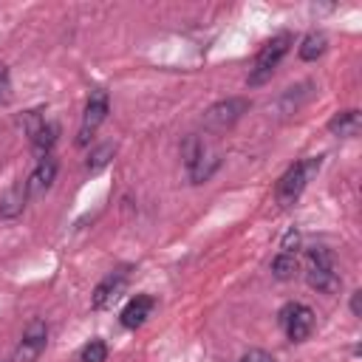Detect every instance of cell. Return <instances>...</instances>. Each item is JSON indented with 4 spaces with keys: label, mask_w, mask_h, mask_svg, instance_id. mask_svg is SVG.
Listing matches in <instances>:
<instances>
[{
    "label": "cell",
    "mask_w": 362,
    "mask_h": 362,
    "mask_svg": "<svg viewBox=\"0 0 362 362\" xmlns=\"http://www.w3.org/2000/svg\"><path fill=\"white\" fill-rule=\"evenodd\" d=\"M297 249H300V232H297V229H288V232L283 235V240H280V252L297 255Z\"/></svg>",
    "instance_id": "20"
},
{
    "label": "cell",
    "mask_w": 362,
    "mask_h": 362,
    "mask_svg": "<svg viewBox=\"0 0 362 362\" xmlns=\"http://www.w3.org/2000/svg\"><path fill=\"white\" fill-rule=\"evenodd\" d=\"M107 359V345L102 339H90L79 351V362H105Z\"/></svg>",
    "instance_id": "18"
},
{
    "label": "cell",
    "mask_w": 362,
    "mask_h": 362,
    "mask_svg": "<svg viewBox=\"0 0 362 362\" xmlns=\"http://www.w3.org/2000/svg\"><path fill=\"white\" fill-rule=\"evenodd\" d=\"M351 314L354 317H362V291L359 288L351 294Z\"/></svg>",
    "instance_id": "23"
},
{
    "label": "cell",
    "mask_w": 362,
    "mask_h": 362,
    "mask_svg": "<svg viewBox=\"0 0 362 362\" xmlns=\"http://www.w3.org/2000/svg\"><path fill=\"white\" fill-rule=\"evenodd\" d=\"M116 156V144L113 141H102V144H96L90 153H88V173H99V170H105L107 164H110V158Z\"/></svg>",
    "instance_id": "16"
},
{
    "label": "cell",
    "mask_w": 362,
    "mask_h": 362,
    "mask_svg": "<svg viewBox=\"0 0 362 362\" xmlns=\"http://www.w3.org/2000/svg\"><path fill=\"white\" fill-rule=\"evenodd\" d=\"M42 122H45V116H42V110H25L23 116H20V127H23V133L31 139L40 127H42Z\"/></svg>",
    "instance_id": "19"
},
{
    "label": "cell",
    "mask_w": 362,
    "mask_h": 362,
    "mask_svg": "<svg viewBox=\"0 0 362 362\" xmlns=\"http://www.w3.org/2000/svg\"><path fill=\"white\" fill-rule=\"evenodd\" d=\"M325 48H328V37H325L322 31H311V34L303 37L297 54H300L303 62H314V59H320V57L325 54Z\"/></svg>",
    "instance_id": "15"
},
{
    "label": "cell",
    "mask_w": 362,
    "mask_h": 362,
    "mask_svg": "<svg viewBox=\"0 0 362 362\" xmlns=\"http://www.w3.org/2000/svg\"><path fill=\"white\" fill-rule=\"evenodd\" d=\"M238 362H274V356L266 354V351H260V348H249L246 354L238 356Z\"/></svg>",
    "instance_id": "22"
},
{
    "label": "cell",
    "mask_w": 362,
    "mask_h": 362,
    "mask_svg": "<svg viewBox=\"0 0 362 362\" xmlns=\"http://www.w3.org/2000/svg\"><path fill=\"white\" fill-rule=\"evenodd\" d=\"M221 167V156L215 153V150H209V147H204L201 150V156L195 158V164L192 167H187V173H189V181L192 184H204V181H209L212 178V173Z\"/></svg>",
    "instance_id": "13"
},
{
    "label": "cell",
    "mask_w": 362,
    "mask_h": 362,
    "mask_svg": "<svg viewBox=\"0 0 362 362\" xmlns=\"http://www.w3.org/2000/svg\"><path fill=\"white\" fill-rule=\"evenodd\" d=\"M25 201H28V192H25V181H17L6 189V195L0 198V218L6 221H14L17 215H23L25 209Z\"/></svg>",
    "instance_id": "12"
},
{
    "label": "cell",
    "mask_w": 362,
    "mask_h": 362,
    "mask_svg": "<svg viewBox=\"0 0 362 362\" xmlns=\"http://www.w3.org/2000/svg\"><path fill=\"white\" fill-rule=\"evenodd\" d=\"M277 322L291 342H303L314 331V311L305 303H286L277 311Z\"/></svg>",
    "instance_id": "3"
},
{
    "label": "cell",
    "mask_w": 362,
    "mask_h": 362,
    "mask_svg": "<svg viewBox=\"0 0 362 362\" xmlns=\"http://www.w3.org/2000/svg\"><path fill=\"white\" fill-rule=\"evenodd\" d=\"M300 272V263H297V255H286V252H280L274 260H272V274H274V280H294V274Z\"/></svg>",
    "instance_id": "17"
},
{
    "label": "cell",
    "mask_w": 362,
    "mask_h": 362,
    "mask_svg": "<svg viewBox=\"0 0 362 362\" xmlns=\"http://www.w3.org/2000/svg\"><path fill=\"white\" fill-rule=\"evenodd\" d=\"M57 139H59V124H57V122H42V127H40L28 141H31L34 156H37V158H45V156H51Z\"/></svg>",
    "instance_id": "14"
},
{
    "label": "cell",
    "mask_w": 362,
    "mask_h": 362,
    "mask_svg": "<svg viewBox=\"0 0 362 362\" xmlns=\"http://www.w3.org/2000/svg\"><path fill=\"white\" fill-rule=\"evenodd\" d=\"M107 110H110L107 90L93 88V90H90V96H88V102H85V110H82V124H79V133H76V144H79V147H85V144L93 139L96 127H99V124L107 119Z\"/></svg>",
    "instance_id": "4"
},
{
    "label": "cell",
    "mask_w": 362,
    "mask_h": 362,
    "mask_svg": "<svg viewBox=\"0 0 362 362\" xmlns=\"http://www.w3.org/2000/svg\"><path fill=\"white\" fill-rule=\"evenodd\" d=\"M11 102V76H8V68L0 62V105Z\"/></svg>",
    "instance_id": "21"
},
{
    "label": "cell",
    "mask_w": 362,
    "mask_h": 362,
    "mask_svg": "<svg viewBox=\"0 0 362 362\" xmlns=\"http://www.w3.org/2000/svg\"><path fill=\"white\" fill-rule=\"evenodd\" d=\"M288 48H291V34H288V31H283V34L272 37L269 42H263L260 51H257V57H255V65H252V71H249V79H246L249 88L263 85V82L274 74V68L280 65V59L288 54Z\"/></svg>",
    "instance_id": "2"
},
{
    "label": "cell",
    "mask_w": 362,
    "mask_h": 362,
    "mask_svg": "<svg viewBox=\"0 0 362 362\" xmlns=\"http://www.w3.org/2000/svg\"><path fill=\"white\" fill-rule=\"evenodd\" d=\"M45 342H48V325H45V320H40V317L28 320V325L23 328L20 345L14 351V362H34L45 351Z\"/></svg>",
    "instance_id": "6"
},
{
    "label": "cell",
    "mask_w": 362,
    "mask_h": 362,
    "mask_svg": "<svg viewBox=\"0 0 362 362\" xmlns=\"http://www.w3.org/2000/svg\"><path fill=\"white\" fill-rule=\"evenodd\" d=\"M359 127H362V113L359 110H342V113H334L328 119V133L339 136V139L359 136Z\"/></svg>",
    "instance_id": "11"
},
{
    "label": "cell",
    "mask_w": 362,
    "mask_h": 362,
    "mask_svg": "<svg viewBox=\"0 0 362 362\" xmlns=\"http://www.w3.org/2000/svg\"><path fill=\"white\" fill-rule=\"evenodd\" d=\"M320 167H322V156H311V158H303V161L291 164V167L280 175L277 187H274L277 204H280V206H291V204L303 195V189L308 187V181L320 173Z\"/></svg>",
    "instance_id": "1"
},
{
    "label": "cell",
    "mask_w": 362,
    "mask_h": 362,
    "mask_svg": "<svg viewBox=\"0 0 362 362\" xmlns=\"http://www.w3.org/2000/svg\"><path fill=\"white\" fill-rule=\"evenodd\" d=\"M54 178H57V161H54V156L37 158V167H34L31 175L25 178V192H28V198H40V195H45V192L51 189Z\"/></svg>",
    "instance_id": "8"
},
{
    "label": "cell",
    "mask_w": 362,
    "mask_h": 362,
    "mask_svg": "<svg viewBox=\"0 0 362 362\" xmlns=\"http://www.w3.org/2000/svg\"><path fill=\"white\" fill-rule=\"evenodd\" d=\"M127 274H130V269L127 266H122V269H113L96 288H93V297H90V305L96 308V311H102V308H107L122 291H124V286H127Z\"/></svg>",
    "instance_id": "7"
},
{
    "label": "cell",
    "mask_w": 362,
    "mask_h": 362,
    "mask_svg": "<svg viewBox=\"0 0 362 362\" xmlns=\"http://www.w3.org/2000/svg\"><path fill=\"white\" fill-rule=\"evenodd\" d=\"M153 305H156V300L150 297V294H136L124 308H122V325L124 328H130V331H136V328H141L144 322H147V317H150V311H153Z\"/></svg>",
    "instance_id": "10"
},
{
    "label": "cell",
    "mask_w": 362,
    "mask_h": 362,
    "mask_svg": "<svg viewBox=\"0 0 362 362\" xmlns=\"http://www.w3.org/2000/svg\"><path fill=\"white\" fill-rule=\"evenodd\" d=\"M246 110H249V99H240V96L215 102V105L204 113V127H206V130H229Z\"/></svg>",
    "instance_id": "5"
},
{
    "label": "cell",
    "mask_w": 362,
    "mask_h": 362,
    "mask_svg": "<svg viewBox=\"0 0 362 362\" xmlns=\"http://www.w3.org/2000/svg\"><path fill=\"white\" fill-rule=\"evenodd\" d=\"M305 283H308L314 291L337 294L339 286H342V277H339V272H337L334 263H331V266H314V263H308V269H305Z\"/></svg>",
    "instance_id": "9"
}]
</instances>
